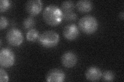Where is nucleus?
<instances>
[{
  "mask_svg": "<svg viewBox=\"0 0 124 82\" xmlns=\"http://www.w3.org/2000/svg\"><path fill=\"white\" fill-rule=\"evenodd\" d=\"M78 25L80 29L87 34L94 33L98 27L96 19L91 15H86L81 18L79 19Z\"/></svg>",
  "mask_w": 124,
  "mask_h": 82,
  "instance_id": "nucleus-2",
  "label": "nucleus"
},
{
  "mask_svg": "<svg viewBox=\"0 0 124 82\" xmlns=\"http://www.w3.org/2000/svg\"><path fill=\"white\" fill-rule=\"evenodd\" d=\"M10 5V3L8 0H1L0 1V11L3 13L6 11Z\"/></svg>",
  "mask_w": 124,
  "mask_h": 82,
  "instance_id": "nucleus-17",
  "label": "nucleus"
},
{
  "mask_svg": "<svg viewBox=\"0 0 124 82\" xmlns=\"http://www.w3.org/2000/svg\"><path fill=\"white\" fill-rule=\"evenodd\" d=\"M26 39L30 42H35L39 37L38 31L35 29H29L26 35Z\"/></svg>",
  "mask_w": 124,
  "mask_h": 82,
  "instance_id": "nucleus-13",
  "label": "nucleus"
},
{
  "mask_svg": "<svg viewBox=\"0 0 124 82\" xmlns=\"http://www.w3.org/2000/svg\"><path fill=\"white\" fill-rule=\"evenodd\" d=\"M102 74L101 71L99 68L92 66L86 70L85 75L87 80L95 82L101 79L102 77Z\"/></svg>",
  "mask_w": 124,
  "mask_h": 82,
  "instance_id": "nucleus-10",
  "label": "nucleus"
},
{
  "mask_svg": "<svg viewBox=\"0 0 124 82\" xmlns=\"http://www.w3.org/2000/svg\"><path fill=\"white\" fill-rule=\"evenodd\" d=\"M93 2L90 0H80L76 3L77 9L80 13H88L93 9Z\"/></svg>",
  "mask_w": 124,
  "mask_h": 82,
  "instance_id": "nucleus-11",
  "label": "nucleus"
},
{
  "mask_svg": "<svg viewBox=\"0 0 124 82\" xmlns=\"http://www.w3.org/2000/svg\"><path fill=\"white\" fill-rule=\"evenodd\" d=\"M61 63L65 67L72 68L77 63L76 54L72 51L65 52L61 57Z\"/></svg>",
  "mask_w": 124,
  "mask_h": 82,
  "instance_id": "nucleus-8",
  "label": "nucleus"
},
{
  "mask_svg": "<svg viewBox=\"0 0 124 82\" xmlns=\"http://www.w3.org/2000/svg\"><path fill=\"white\" fill-rule=\"evenodd\" d=\"M102 81L106 82H112L114 79L115 76L114 73L110 71V70H107L105 71L103 74H102Z\"/></svg>",
  "mask_w": 124,
  "mask_h": 82,
  "instance_id": "nucleus-16",
  "label": "nucleus"
},
{
  "mask_svg": "<svg viewBox=\"0 0 124 82\" xmlns=\"http://www.w3.org/2000/svg\"><path fill=\"white\" fill-rule=\"evenodd\" d=\"M0 28L1 30L5 28L8 25V21L5 17L3 15L1 16V19H0Z\"/></svg>",
  "mask_w": 124,
  "mask_h": 82,
  "instance_id": "nucleus-19",
  "label": "nucleus"
},
{
  "mask_svg": "<svg viewBox=\"0 0 124 82\" xmlns=\"http://www.w3.org/2000/svg\"><path fill=\"white\" fill-rule=\"evenodd\" d=\"M9 81L8 76L2 68H0V82H7Z\"/></svg>",
  "mask_w": 124,
  "mask_h": 82,
  "instance_id": "nucleus-18",
  "label": "nucleus"
},
{
  "mask_svg": "<svg viewBox=\"0 0 124 82\" xmlns=\"http://www.w3.org/2000/svg\"><path fill=\"white\" fill-rule=\"evenodd\" d=\"M42 17L48 25L55 26L59 25L63 19V11L57 6L50 5L45 8Z\"/></svg>",
  "mask_w": 124,
  "mask_h": 82,
  "instance_id": "nucleus-1",
  "label": "nucleus"
},
{
  "mask_svg": "<svg viewBox=\"0 0 124 82\" xmlns=\"http://www.w3.org/2000/svg\"><path fill=\"white\" fill-rule=\"evenodd\" d=\"M61 8L63 13L70 12L75 8V4L71 1H65L62 3Z\"/></svg>",
  "mask_w": 124,
  "mask_h": 82,
  "instance_id": "nucleus-12",
  "label": "nucleus"
},
{
  "mask_svg": "<svg viewBox=\"0 0 124 82\" xmlns=\"http://www.w3.org/2000/svg\"><path fill=\"white\" fill-rule=\"evenodd\" d=\"M14 52L9 48H2L0 51V65L3 67L9 68L15 63Z\"/></svg>",
  "mask_w": 124,
  "mask_h": 82,
  "instance_id": "nucleus-4",
  "label": "nucleus"
},
{
  "mask_svg": "<svg viewBox=\"0 0 124 82\" xmlns=\"http://www.w3.org/2000/svg\"><path fill=\"white\" fill-rule=\"evenodd\" d=\"M65 79V73L60 69H51L46 74V79L49 82H63Z\"/></svg>",
  "mask_w": 124,
  "mask_h": 82,
  "instance_id": "nucleus-7",
  "label": "nucleus"
},
{
  "mask_svg": "<svg viewBox=\"0 0 124 82\" xmlns=\"http://www.w3.org/2000/svg\"><path fill=\"white\" fill-rule=\"evenodd\" d=\"M6 38L9 45L13 46H18L22 43L23 36L20 30L13 28L7 31Z\"/></svg>",
  "mask_w": 124,
  "mask_h": 82,
  "instance_id": "nucleus-5",
  "label": "nucleus"
},
{
  "mask_svg": "<svg viewBox=\"0 0 124 82\" xmlns=\"http://www.w3.org/2000/svg\"><path fill=\"white\" fill-rule=\"evenodd\" d=\"M64 38L68 40H73L79 35L78 27L75 24H70L66 26L63 31Z\"/></svg>",
  "mask_w": 124,
  "mask_h": 82,
  "instance_id": "nucleus-9",
  "label": "nucleus"
},
{
  "mask_svg": "<svg viewBox=\"0 0 124 82\" xmlns=\"http://www.w3.org/2000/svg\"><path fill=\"white\" fill-rule=\"evenodd\" d=\"M42 7L43 3L40 0H30L27 1L25 5L26 12L32 16L39 13Z\"/></svg>",
  "mask_w": 124,
  "mask_h": 82,
  "instance_id": "nucleus-6",
  "label": "nucleus"
},
{
  "mask_svg": "<svg viewBox=\"0 0 124 82\" xmlns=\"http://www.w3.org/2000/svg\"><path fill=\"white\" fill-rule=\"evenodd\" d=\"M60 40L59 35L53 30H47L39 36L38 41L40 44L46 48L55 46Z\"/></svg>",
  "mask_w": 124,
  "mask_h": 82,
  "instance_id": "nucleus-3",
  "label": "nucleus"
},
{
  "mask_svg": "<svg viewBox=\"0 0 124 82\" xmlns=\"http://www.w3.org/2000/svg\"><path fill=\"white\" fill-rule=\"evenodd\" d=\"M77 15L73 11L63 13V19L66 21H73L77 19Z\"/></svg>",
  "mask_w": 124,
  "mask_h": 82,
  "instance_id": "nucleus-15",
  "label": "nucleus"
},
{
  "mask_svg": "<svg viewBox=\"0 0 124 82\" xmlns=\"http://www.w3.org/2000/svg\"><path fill=\"white\" fill-rule=\"evenodd\" d=\"M124 11H122V12L120 13H119V18H121L122 19H124Z\"/></svg>",
  "mask_w": 124,
  "mask_h": 82,
  "instance_id": "nucleus-20",
  "label": "nucleus"
},
{
  "mask_svg": "<svg viewBox=\"0 0 124 82\" xmlns=\"http://www.w3.org/2000/svg\"><path fill=\"white\" fill-rule=\"evenodd\" d=\"M35 22L32 17H28L24 19L23 22V27L25 29H32L34 26Z\"/></svg>",
  "mask_w": 124,
  "mask_h": 82,
  "instance_id": "nucleus-14",
  "label": "nucleus"
}]
</instances>
